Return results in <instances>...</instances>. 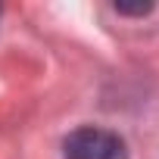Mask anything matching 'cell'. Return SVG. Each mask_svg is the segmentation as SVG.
Listing matches in <instances>:
<instances>
[{"mask_svg": "<svg viewBox=\"0 0 159 159\" xmlns=\"http://www.w3.org/2000/svg\"><path fill=\"white\" fill-rule=\"evenodd\" d=\"M62 159H128V150L116 131L84 125L66 137Z\"/></svg>", "mask_w": 159, "mask_h": 159, "instance_id": "cell-1", "label": "cell"}, {"mask_svg": "<svg viewBox=\"0 0 159 159\" xmlns=\"http://www.w3.org/2000/svg\"><path fill=\"white\" fill-rule=\"evenodd\" d=\"M153 10V3H137V7H128V3H116V13H122V16H143V13H150Z\"/></svg>", "mask_w": 159, "mask_h": 159, "instance_id": "cell-2", "label": "cell"}]
</instances>
